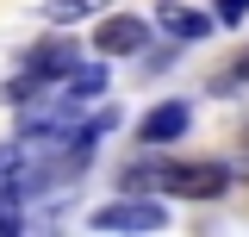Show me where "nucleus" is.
Returning <instances> with one entry per match:
<instances>
[{
    "mask_svg": "<svg viewBox=\"0 0 249 237\" xmlns=\"http://www.w3.org/2000/svg\"><path fill=\"white\" fill-rule=\"evenodd\" d=\"M124 187H162V194H181V200H224L237 187L231 162H175V156H143L124 169Z\"/></svg>",
    "mask_w": 249,
    "mask_h": 237,
    "instance_id": "1",
    "label": "nucleus"
},
{
    "mask_svg": "<svg viewBox=\"0 0 249 237\" xmlns=\"http://www.w3.org/2000/svg\"><path fill=\"white\" fill-rule=\"evenodd\" d=\"M44 187V175H37V156H31V144L19 138V144H0V206H19V200H31Z\"/></svg>",
    "mask_w": 249,
    "mask_h": 237,
    "instance_id": "2",
    "label": "nucleus"
},
{
    "mask_svg": "<svg viewBox=\"0 0 249 237\" xmlns=\"http://www.w3.org/2000/svg\"><path fill=\"white\" fill-rule=\"evenodd\" d=\"M162 225H168V212L156 200H106V206H93V231H162Z\"/></svg>",
    "mask_w": 249,
    "mask_h": 237,
    "instance_id": "3",
    "label": "nucleus"
},
{
    "mask_svg": "<svg viewBox=\"0 0 249 237\" xmlns=\"http://www.w3.org/2000/svg\"><path fill=\"white\" fill-rule=\"evenodd\" d=\"M143 38H150V25H143L137 13H112V19L93 25V50H100V57H137Z\"/></svg>",
    "mask_w": 249,
    "mask_h": 237,
    "instance_id": "4",
    "label": "nucleus"
},
{
    "mask_svg": "<svg viewBox=\"0 0 249 237\" xmlns=\"http://www.w3.org/2000/svg\"><path fill=\"white\" fill-rule=\"evenodd\" d=\"M187 100H162V106H150L143 113V144H156V150H168L175 138H187Z\"/></svg>",
    "mask_w": 249,
    "mask_h": 237,
    "instance_id": "5",
    "label": "nucleus"
},
{
    "mask_svg": "<svg viewBox=\"0 0 249 237\" xmlns=\"http://www.w3.org/2000/svg\"><path fill=\"white\" fill-rule=\"evenodd\" d=\"M218 13H199V6H181V0H162L156 6V25L168 31V38H181V44H193V38H206L212 31Z\"/></svg>",
    "mask_w": 249,
    "mask_h": 237,
    "instance_id": "6",
    "label": "nucleus"
},
{
    "mask_svg": "<svg viewBox=\"0 0 249 237\" xmlns=\"http://www.w3.org/2000/svg\"><path fill=\"white\" fill-rule=\"evenodd\" d=\"M112 0H50L44 6V19L50 25H75V19H93V13H106Z\"/></svg>",
    "mask_w": 249,
    "mask_h": 237,
    "instance_id": "7",
    "label": "nucleus"
},
{
    "mask_svg": "<svg viewBox=\"0 0 249 237\" xmlns=\"http://www.w3.org/2000/svg\"><path fill=\"white\" fill-rule=\"evenodd\" d=\"M243 81H249V57H237L231 69H224V75H218V94H237Z\"/></svg>",
    "mask_w": 249,
    "mask_h": 237,
    "instance_id": "8",
    "label": "nucleus"
},
{
    "mask_svg": "<svg viewBox=\"0 0 249 237\" xmlns=\"http://www.w3.org/2000/svg\"><path fill=\"white\" fill-rule=\"evenodd\" d=\"M218 19H224V25H237V19H249V0H218Z\"/></svg>",
    "mask_w": 249,
    "mask_h": 237,
    "instance_id": "9",
    "label": "nucleus"
},
{
    "mask_svg": "<svg viewBox=\"0 0 249 237\" xmlns=\"http://www.w3.org/2000/svg\"><path fill=\"white\" fill-rule=\"evenodd\" d=\"M243 150H249V118H243Z\"/></svg>",
    "mask_w": 249,
    "mask_h": 237,
    "instance_id": "10",
    "label": "nucleus"
}]
</instances>
